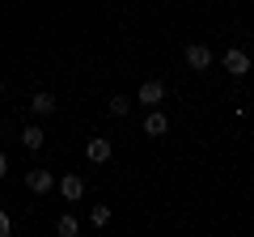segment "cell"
Instances as JSON below:
<instances>
[{"instance_id":"1","label":"cell","mask_w":254,"mask_h":237,"mask_svg":"<svg viewBox=\"0 0 254 237\" xmlns=\"http://www.w3.org/2000/svg\"><path fill=\"white\" fill-rule=\"evenodd\" d=\"M250 68H254V64H250V55H246L242 47H233V51H225V72H229V76H246Z\"/></svg>"},{"instance_id":"2","label":"cell","mask_w":254,"mask_h":237,"mask_svg":"<svg viewBox=\"0 0 254 237\" xmlns=\"http://www.w3.org/2000/svg\"><path fill=\"white\" fill-rule=\"evenodd\" d=\"M187 68L190 72H203V68H212V51L203 43H190L187 47Z\"/></svg>"},{"instance_id":"3","label":"cell","mask_w":254,"mask_h":237,"mask_svg":"<svg viewBox=\"0 0 254 237\" xmlns=\"http://www.w3.org/2000/svg\"><path fill=\"white\" fill-rule=\"evenodd\" d=\"M60 195H64L68 203H76V199L85 195V178H76V174H64V178H60Z\"/></svg>"},{"instance_id":"4","label":"cell","mask_w":254,"mask_h":237,"mask_svg":"<svg viewBox=\"0 0 254 237\" xmlns=\"http://www.w3.org/2000/svg\"><path fill=\"white\" fill-rule=\"evenodd\" d=\"M26 186H30L34 195H47V191L55 186V178H51L47 170H26Z\"/></svg>"},{"instance_id":"5","label":"cell","mask_w":254,"mask_h":237,"mask_svg":"<svg viewBox=\"0 0 254 237\" xmlns=\"http://www.w3.org/2000/svg\"><path fill=\"white\" fill-rule=\"evenodd\" d=\"M136 98L144 102V106H157V102L165 98V85H161V81H144V85H140V93H136Z\"/></svg>"},{"instance_id":"6","label":"cell","mask_w":254,"mask_h":237,"mask_svg":"<svg viewBox=\"0 0 254 237\" xmlns=\"http://www.w3.org/2000/svg\"><path fill=\"white\" fill-rule=\"evenodd\" d=\"M170 131V118L161 115V110H153V115L144 118V136H165Z\"/></svg>"},{"instance_id":"7","label":"cell","mask_w":254,"mask_h":237,"mask_svg":"<svg viewBox=\"0 0 254 237\" xmlns=\"http://www.w3.org/2000/svg\"><path fill=\"white\" fill-rule=\"evenodd\" d=\"M30 110H34L38 118H47V115H51V110H55V98H51V93H43V89H38L34 98H30Z\"/></svg>"},{"instance_id":"8","label":"cell","mask_w":254,"mask_h":237,"mask_svg":"<svg viewBox=\"0 0 254 237\" xmlns=\"http://www.w3.org/2000/svg\"><path fill=\"white\" fill-rule=\"evenodd\" d=\"M85 153H89V161H110V140L106 136H98V140H89V148H85Z\"/></svg>"},{"instance_id":"9","label":"cell","mask_w":254,"mask_h":237,"mask_svg":"<svg viewBox=\"0 0 254 237\" xmlns=\"http://www.w3.org/2000/svg\"><path fill=\"white\" fill-rule=\"evenodd\" d=\"M43 127H26V131H21V144H26L30 148V153H38V148H43Z\"/></svg>"},{"instance_id":"10","label":"cell","mask_w":254,"mask_h":237,"mask_svg":"<svg viewBox=\"0 0 254 237\" xmlns=\"http://www.w3.org/2000/svg\"><path fill=\"white\" fill-rule=\"evenodd\" d=\"M55 233H60V237H76V216H68V212H64V216L55 220Z\"/></svg>"},{"instance_id":"11","label":"cell","mask_w":254,"mask_h":237,"mask_svg":"<svg viewBox=\"0 0 254 237\" xmlns=\"http://www.w3.org/2000/svg\"><path fill=\"white\" fill-rule=\"evenodd\" d=\"M106 106H110V115H115V118H123L127 110H131V102H127V98H119V93H115V98H110Z\"/></svg>"},{"instance_id":"12","label":"cell","mask_w":254,"mask_h":237,"mask_svg":"<svg viewBox=\"0 0 254 237\" xmlns=\"http://www.w3.org/2000/svg\"><path fill=\"white\" fill-rule=\"evenodd\" d=\"M89 220H93L98 229H102V225H110V208H106V203H98V208L89 212Z\"/></svg>"},{"instance_id":"13","label":"cell","mask_w":254,"mask_h":237,"mask_svg":"<svg viewBox=\"0 0 254 237\" xmlns=\"http://www.w3.org/2000/svg\"><path fill=\"white\" fill-rule=\"evenodd\" d=\"M9 233H13V220H9V212L0 208V237H9Z\"/></svg>"},{"instance_id":"14","label":"cell","mask_w":254,"mask_h":237,"mask_svg":"<svg viewBox=\"0 0 254 237\" xmlns=\"http://www.w3.org/2000/svg\"><path fill=\"white\" fill-rule=\"evenodd\" d=\"M4 174H9V157L0 153V178H4Z\"/></svg>"},{"instance_id":"15","label":"cell","mask_w":254,"mask_h":237,"mask_svg":"<svg viewBox=\"0 0 254 237\" xmlns=\"http://www.w3.org/2000/svg\"><path fill=\"white\" fill-rule=\"evenodd\" d=\"M0 93H4V85H0Z\"/></svg>"}]
</instances>
